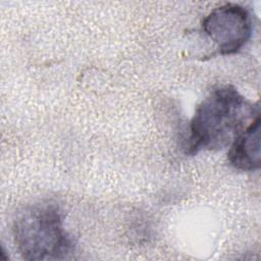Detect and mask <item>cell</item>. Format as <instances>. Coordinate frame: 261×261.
<instances>
[{"label":"cell","mask_w":261,"mask_h":261,"mask_svg":"<svg viewBox=\"0 0 261 261\" xmlns=\"http://www.w3.org/2000/svg\"><path fill=\"white\" fill-rule=\"evenodd\" d=\"M258 115V105L248 101L234 87L226 85L213 90L198 105L191 120L187 153L225 148Z\"/></svg>","instance_id":"6da1fadb"},{"label":"cell","mask_w":261,"mask_h":261,"mask_svg":"<svg viewBox=\"0 0 261 261\" xmlns=\"http://www.w3.org/2000/svg\"><path fill=\"white\" fill-rule=\"evenodd\" d=\"M16 248L25 260H62L73 251V241L66 231L59 206L41 201L24 207L12 223Z\"/></svg>","instance_id":"7a4b0ae2"},{"label":"cell","mask_w":261,"mask_h":261,"mask_svg":"<svg viewBox=\"0 0 261 261\" xmlns=\"http://www.w3.org/2000/svg\"><path fill=\"white\" fill-rule=\"evenodd\" d=\"M202 29L221 55H231L249 42L253 27L247 8L239 4H224L209 12Z\"/></svg>","instance_id":"3957f363"},{"label":"cell","mask_w":261,"mask_h":261,"mask_svg":"<svg viewBox=\"0 0 261 261\" xmlns=\"http://www.w3.org/2000/svg\"><path fill=\"white\" fill-rule=\"evenodd\" d=\"M232 167L243 171H253L261 162V120L258 115L232 141L227 153Z\"/></svg>","instance_id":"277c9868"}]
</instances>
